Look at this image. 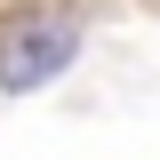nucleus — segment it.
Instances as JSON below:
<instances>
[{
    "instance_id": "f257e3e1",
    "label": "nucleus",
    "mask_w": 160,
    "mask_h": 160,
    "mask_svg": "<svg viewBox=\"0 0 160 160\" xmlns=\"http://www.w3.org/2000/svg\"><path fill=\"white\" fill-rule=\"evenodd\" d=\"M80 48V24L72 16H24L16 32L0 40V88H40V80H56Z\"/></svg>"
}]
</instances>
